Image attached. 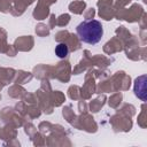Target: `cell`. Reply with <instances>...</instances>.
Here are the masks:
<instances>
[{"instance_id":"obj_1","label":"cell","mask_w":147,"mask_h":147,"mask_svg":"<svg viewBox=\"0 0 147 147\" xmlns=\"http://www.w3.org/2000/svg\"><path fill=\"white\" fill-rule=\"evenodd\" d=\"M76 32L80 41L90 45L98 44L103 36V28L98 20H86L79 23L76 28Z\"/></svg>"},{"instance_id":"obj_2","label":"cell","mask_w":147,"mask_h":147,"mask_svg":"<svg viewBox=\"0 0 147 147\" xmlns=\"http://www.w3.org/2000/svg\"><path fill=\"white\" fill-rule=\"evenodd\" d=\"M55 54L57 55V57L60 59H64L68 54H69V47L67 44L64 42H60L55 46Z\"/></svg>"}]
</instances>
